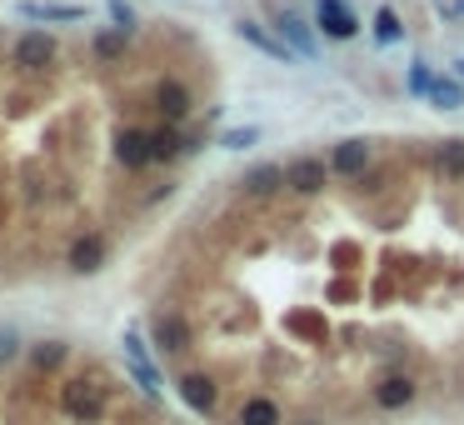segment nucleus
I'll list each match as a JSON object with an SVG mask.
<instances>
[{
  "label": "nucleus",
  "instance_id": "f257e3e1",
  "mask_svg": "<svg viewBox=\"0 0 464 425\" xmlns=\"http://www.w3.org/2000/svg\"><path fill=\"white\" fill-rule=\"evenodd\" d=\"M55 405L70 425H100L105 420V385L90 381V375H65L60 391H55Z\"/></svg>",
  "mask_w": 464,
  "mask_h": 425
},
{
  "label": "nucleus",
  "instance_id": "f03ea898",
  "mask_svg": "<svg viewBox=\"0 0 464 425\" xmlns=\"http://www.w3.org/2000/svg\"><path fill=\"white\" fill-rule=\"evenodd\" d=\"M405 86H410L420 100L440 106V110H464V80L434 76V70H424V60H414V66H410V80H405Z\"/></svg>",
  "mask_w": 464,
  "mask_h": 425
},
{
  "label": "nucleus",
  "instance_id": "7ed1b4c3",
  "mask_svg": "<svg viewBox=\"0 0 464 425\" xmlns=\"http://www.w3.org/2000/svg\"><path fill=\"white\" fill-rule=\"evenodd\" d=\"M150 340L155 350H165V356H185V350L195 346V326L185 310H155L150 316Z\"/></svg>",
  "mask_w": 464,
  "mask_h": 425
},
{
  "label": "nucleus",
  "instance_id": "20e7f679",
  "mask_svg": "<svg viewBox=\"0 0 464 425\" xmlns=\"http://www.w3.org/2000/svg\"><path fill=\"white\" fill-rule=\"evenodd\" d=\"M175 395H180V405L195 411V415H215L220 411V381L210 371H180Z\"/></svg>",
  "mask_w": 464,
  "mask_h": 425
},
{
  "label": "nucleus",
  "instance_id": "39448f33",
  "mask_svg": "<svg viewBox=\"0 0 464 425\" xmlns=\"http://www.w3.org/2000/svg\"><path fill=\"white\" fill-rule=\"evenodd\" d=\"M369 401L379 405V411H410L414 401H420V381L405 371H385L375 385H369Z\"/></svg>",
  "mask_w": 464,
  "mask_h": 425
},
{
  "label": "nucleus",
  "instance_id": "423d86ee",
  "mask_svg": "<svg viewBox=\"0 0 464 425\" xmlns=\"http://www.w3.org/2000/svg\"><path fill=\"white\" fill-rule=\"evenodd\" d=\"M105 255H110V240L100 230H80L70 240V251H65V265H70V275H96L105 271Z\"/></svg>",
  "mask_w": 464,
  "mask_h": 425
},
{
  "label": "nucleus",
  "instance_id": "0eeeda50",
  "mask_svg": "<svg viewBox=\"0 0 464 425\" xmlns=\"http://www.w3.org/2000/svg\"><path fill=\"white\" fill-rule=\"evenodd\" d=\"M115 161L125 165V171H145V165H155V131H145V125H125V131L115 135Z\"/></svg>",
  "mask_w": 464,
  "mask_h": 425
},
{
  "label": "nucleus",
  "instance_id": "6e6552de",
  "mask_svg": "<svg viewBox=\"0 0 464 425\" xmlns=\"http://www.w3.org/2000/svg\"><path fill=\"white\" fill-rule=\"evenodd\" d=\"M324 180H330V161H320V155H300L285 165V190H295V196H320Z\"/></svg>",
  "mask_w": 464,
  "mask_h": 425
},
{
  "label": "nucleus",
  "instance_id": "1a4fd4ad",
  "mask_svg": "<svg viewBox=\"0 0 464 425\" xmlns=\"http://www.w3.org/2000/svg\"><path fill=\"white\" fill-rule=\"evenodd\" d=\"M65 365H70V346L65 340H35V346H25V371L41 375V381L65 375Z\"/></svg>",
  "mask_w": 464,
  "mask_h": 425
},
{
  "label": "nucleus",
  "instance_id": "9d476101",
  "mask_svg": "<svg viewBox=\"0 0 464 425\" xmlns=\"http://www.w3.org/2000/svg\"><path fill=\"white\" fill-rule=\"evenodd\" d=\"M55 55H60V45L45 31H25L21 41H15V66H25V70H50Z\"/></svg>",
  "mask_w": 464,
  "mask_h": 425
},
{
  "label": "nucleus",
  "instance_id": "9b49d317",
  "mask_svg": "<svg viewBox=\"0 0 464 425\" xmlns=\"http://www.w3.org/2000/svg\"><path fill=\"white\" fill-rule=\"evenodd\" d=\"M314 25H320L330 41H350V35L359 31L355 11H350V0H320V5H314Z\"/></svg>",
  "mask_w": 464,
  "mask_h": 425
},
{
  "label": "nucleus",
  "instance_id": "f8f14e48",
  "mask_svg": "<svg viewBox=\"0 0 464 425\" xmlns=\"http://www.w3.org/2000/svg\"><path fill=\"white\" fill-rule=\"evenodd\" d=\"M150 100H155V110H160L170 125H180V120L195 110V96H190V86H185V80H160Z\"/></svg>",
  "mask_w": 464,
  "mask_h": 425
},
{
  "label": "nucleus",
  "instance_id": "ddd939ff",
  "mask_svg": "<svg viewBox=\"0 0 464 425\" xmlns=\"http://www.w3.org/2000/svg\"><path fill=\"white\" fill-rule=\"evenodd\" d=\"M369 165V141H359V135H350V141H340L335 151H330V171L345 175V180H359Z\"/></svg>",
  "mask_w": 464,
  "mask_h": 425
},
{
  "label": "nucleus",
  "instance_id": "4468645a",
  "mask_svg": "<svg viewBox=\"0 0 464 425\" xmlns=\"http://www.w3.org/2000/svg\"><path fill=\"white\" fill-rule=\"evenodd\" d=\"M235 31H240V41H245V45H255V51H265L270 60H280V66H290V60H295V51H290V45H285L275 31H265L259 21H235Z\"/></svg>",
  "mask_w": 464,
  "mask_h": 425
},
{
  "label": "nucleus",
  "instance_id": "2eb2a0df",
  "mask_svg": "<svg viewBox=\"0 0 464 425\" xmlns=\"http://www.w3.org/2000/svg\"><path fill=\"white\" fill-rule=\"evenodd\" d=\"M240 186H245L250 200H275V196L285 190V165H270V161H265V165H250Z\"/></svg>",
  "mask_w": 464,
  "mask_h": 425
},
{
  "label": "nucleus",
  "instance_id": "dca6fc26",
  "mask_svg": "<svg viewBox=\"0 0 464 425\" xmlns=\"http://www.w3.org/2000/svg\"><path fill=\"white\" fill-rule=\"evenodd\" d=\"M15 11L25 15V21H86V5H76V0H21Z\"/></svg>",
  "mask_w": 464,
  "mask_h": 425
},
{
  "label": "nucleus",
  "instance_id": "f3484780",
  "mask_svg": "<svg viewBox=\"0 0 464 425\" xmlns=\"http://www.w3.org/2000/svg\"><path fill=\"white\" fill-rule=\"evenodd\" d=\"M235 425H285V411L275 395H245L235 411Z\"/></svg>",
  "mask_w": 464,
  "mask_h": 425
},
{
  "label": "nucleus",
  "instance_id": "a211bd4d",
  "mask_svg": "<svg viewBox=\"0 0 464 425\" xmlns=\"http://www.w3.org/2000/svg\"><path fill=\"white\" fill-rule=\"evenodd\" d=\"M275 21H280L275 31L285 35V45H290L295 55H310V60H320V41H314V31L300 21V15H275Z\"/></svg>",
  "mask_w": 464,
  "mask_h": 425
},
{
  "label": "nucleus",
  "instance_id": "6ab92c4d",
  "mask_svg": "<svg viewBox=\"0 0 464 425\" xmlns=\"http://www.w3.org/2000/svg\"><path fill=\"white\" fill-rule=\"evenodd\" d=\"M434 171H440L444 180H464V141L459 135H450V141L434 145Z\"/></svg>",
  "mask_w": 464,
  "mask_h": 425
},
{
  "label": "nucleus",
  "instance_id": "aec40b11",
  "mask_svg": "<svg viewBox=\"0 0 464 425\" xmlns=\"http://www.w3.org/2000/svg\"><path fill=\"white\" fill-rule=\"evenodd\" d=\"M190 151V141H185L180 125H165V131H155V161H175V155Z\"/></svg>",
  "mask_w": 464,
  "mask_h": 425
},
{
  "label": "nucleus",
  "instance_id": "412c9836",
  "mask_svg": "<svg viewBox=\"0 0 464 425\" xmlns=\"http://www.w3.org/2000/svg\"><path fill=\"white\" fill-rule=\"evenodd\" d=\"M400 35H405L400 15L389 11V5H379V11H375V41L379 45H400Z\"/></svg>",
  "mask_w": 464,
  "mask_h": 425
},
{
  "label": "nucleus",
  "instance_id": "4be33fe9",
  "mask_svg": "<svg viewBox=\"0 0 464 425\" xmlns=\"http://www.w3.org/2000/svg\"><path fill=\"white\" fill-rule=\"evenodd\" d=\"M96 55L100 60H120V55H125V31H100L96 35Z\"/></svg>",
  "mask_w": 464,
  "mask_h": 425
},
{
  "label": "nucleus",
  "instance_id": "5701e85b",
  "mask_svg": "<svg viewBox=\"0 0 464 425\" xmlns=\"http://www.w3.org/2000/svg\"><path fill=\"white\" fill-rule=\"evenodd\" d=\"M255 141H259V125H235V131L220 135V145H225V151H250Z\"/></svg>",
  "mask_w": 464,
  "mask_h": 425
},
{
  "label": "nucleus",
  "instance_id": "b1692460",
  "mask_svg": "<svg viewBox=\"0 0 464 425\" xmlns=\"http://www.w3.org/2000/svg\"><path fill=\"white\" fill-rule=\"evenodd\" d=\"M15 350H21V336L15 330H0V360H11Z\"/></svg>",
  "mask_w": 464,
  "mask_h": 425
},
{
  "label": "nucleus",
  "instance_id": "393cba45",
  "mask_svg": "<svg viewBox=\"0 0 464 425\" xmlns=\"http://www.w3.org/2000/svg\"><path fill=\"white\" fill-rule=\"evenodd\" d=\"M110 15L120 21V31H130V25H135V15H130V5H125V0H110Z\"/></svg>",
  "mask_w": 464,
  "mask_h": 425
},
{
  "label": "nucleus",
  "instance_id": "a878e982",
  "mask_svg": "<svg viewBox=\"0 0 464 425\" xmlns=\"http://www.w3.org/2000/svg\"><path fill=\"white\" fill-rule=\"evenodd\" d=\"M440 11L444 15H464V0H440Z\"/></svg>",
  "mask_w": 464,
  "mask_h": 425
},
{
  "label": "nucleus",
  "instance_id": "bb28decb",
  "mask_svg": "<svg viewBox=\"0 0 464 425\" xmlns=\"http://www.w3.org/2000/svg\"><path fill=\"white\" fill-rule=\"evenodd\" d=\"M295 425H320V420H314V415H300V420H295Z\"/></svg>",
  "mask_w": 464,
  "mask_h": 425
},
{
  "label": "nucleus",
  "instance_id": "cd10ccee",
  "mask_svg": "<svg viewBox=\"0 0 464 425\" xmlns=\"http://www.w3.org/2000/svg\"><path fill=\"white\" fill-rule=\"evenodd\" d=\"M454 70H459V80H464V60H454Z\"/></svg>",
  "mask_w": 464,
  "mask_h": 425
}]
</instances>
